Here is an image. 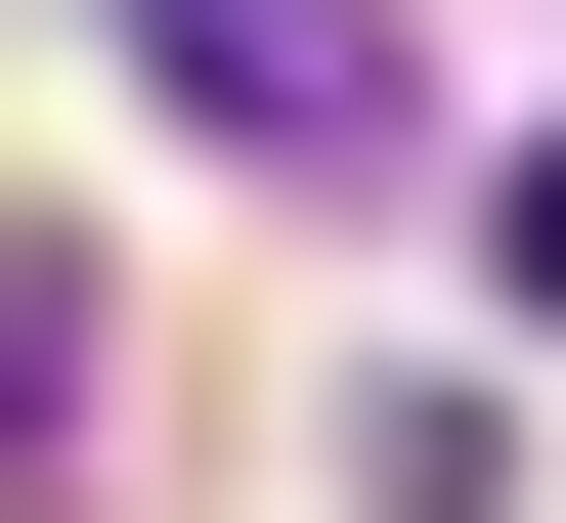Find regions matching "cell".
Listing matches in <instances>:
<instances>
[{
    "mask_svg": "<svg viewBox=\"0 0 566 523\" xmlns=\"http://www.w3.org/2000/svg\"><path fill=\"white\" fill-rule=\"evenodd\" d=\"M87 44H132L218 175H392V0H87Z\"/></svg>",
    "mask_w": 566,
    "mask_h": 523,
    "instance_id": "6da1fadb",
    "label": "cell"
},
{
    "mask_svg": "<svg viewBox=\"0 0 566 523\" xmlns=\"http://www.w3.org/2000/svg\"><path fill=\"white\" fill-rule=\"evenodd\" d=\"M523 305H566V175H523Z\"/></svg>",
    "mask_w": 566,
    "mask_h": 523,
    "instance_id": "7a4b0ae2",
    "label": "cell"
}]
</instances>
